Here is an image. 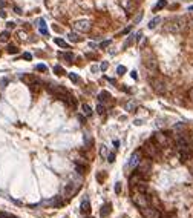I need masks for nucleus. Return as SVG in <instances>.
I'll use <instances>...</instances> for the list:
<instances>
[{"mask_svg": "<svg viewBox=\"0 0 193 218\" xmlns=\"http://www.w3.org/2000/svg\"><path fill=\"white\" fill-rule=\"evenodd\" d=\"M112 206H110V203H104L103 206H101V209H100V217L101 218H107L109 217V214H110V209Z\"/></svg>", "mask_w": 193, "mask_h": 218, "instance_id": "nucleus-16", "label": "nucleus"}, {"mask_svg": "<svg viewBox=\"0 0 193 218\" xmlns=\"http://www.w3.org/2000/svg\"><path fill=\"white\" fill-rule=\"evenodd\" d=\"M6 52H8V54H17V52H19V48L15 46V45H9L8 49H6Z\"/></svg>", "mask_w": 193, "mask_h": 218, "instance_id": "nucleus-34", "label": "nucleus"}, {"mask_svg": "<svg viewBox=\"0 0 193 218\" xmlns=\"http://www.w3.org/2000/svg\"><path fill=\"white\" fill-rule=\"evenodd\" d=\"M132 200L139 209L146 208V206H150V195H146V192H138V190H135V195H132Z\"/></svg>", "mask_w": 193, "mask_h": 218, "instance_id": "nucleus-5", "label": "nucleus"}, {"mask_svg": "<svg viewBox=\"0 0 193 218\" xmlns=\"http://www.w3.org/2000/svg\"><path fill=\"white\" fill-rule=\"evenodd\" d=\"M80 189H81V183H78V181H69L66 186H64V189H63L64 200H69V198L75 197V194H78Z\"/></svg>", "mask_w": 193, "mask_h": 218, "instance_id": "nucleus-2", "label": "nucleus"}, {"mask_svg": "<svg viewBox=\"0 0 193 218\" xmlns=\"http://www.w3.org/2000/svg\"><path fill=\"white\" fill-rule=\"evenodd\" d=\"M20 80L23 81L25 85H29V86H32L35 83V77L34 75H31V74H23V75H20Z\"/></svg>", "mask_w": 193, "mask_h": 218, "instance_id": "nucleus-17", "label": "nucleus"}, {"mask_svg": "<svg viewBox=\"0 0 193 218\" xmlns=\"http://www.w3.org/2000/svg\"><path fill=\"white\" fill-rule=\"evenodd\" d=\"M139 212H141V215L144 218H161V212L158 209L152 208V206H146V208L139 209Z\"/></svg>", "mask_w": 193, "mask_h": 218, "instance_id": "nucleus-10", "label": "nucleus"}, {"mask_svg": "<svg viewBox=\"0 0 193 218\" xmlns=\"http://www.w3.org/2000/svg\"><path fill=\"white\" fill-rule=\"evenodd\" d=\"M109 45H110V40H106V42L101 43V48H106V46H109Z\"/></svg>", "mask_w": 193, "mask_h": 218, "instance_id": "nucleus-51", "label": "nucleus"}, {"mask_svg": "<svg viewBox=\"0 0 193 218\" xmlns=\"http://www.w3.org/2000/svg\"><path fill=\"white\" fill-rule=\"evenodd\" d=\"M12 218H15V217H12Z\"/></svg>", "mask_w": 193, "mask_h": 218, "instance_id": "nucleus-58", "label": "nucleus"}, {"mask_svg": "<svg viewBox=\"0 0 193 218\" xmlns=\"http://www.w3.org/2000/svg\"><path fill=\"white\" fill-rule=\"evenodd\" d=\"M110 97H112V95H110L107 91H101V92H100V95H98V100H100L101 103H103V101L110 100Z\"/></svg>", "mask_w": 193, "mask_h": 218, "instance_id": "nucleus-24", "label": "nucleus"}, {"mask_svg": "<svg viewBox=\"0 0 193 218\" xmlns=\"http://www.w3.org/2000/svg\"><path fill=\"white\" fill-rule=\"evenodd\" d=\"M141 180H144V178H143L141 175H139L138 172H135L133 175H130V178H129V183H130V187L133 189V187H135L139 181H141Z\"/></svg>", "mask_w": 193, "mask_h": 218, "instance_id": "nucleus-18", "label": "nucleus"}, {"mask_svg": "<svg viewBox=\"0 0 193 218\" xmlns=\"http://www.w3.org/2000/svg\"><path fill=\"white\" fill-rule=\"evenodd\" d=\"M46 89L49 91L54 97H57V99H61L63 101H66V100L69 99V95H71L64 88H61V86H57V85H52V83L48 85Z\"/></svg>", "mask_w": 193, "mask_h": 218, "instance_id": "nucleus-4", "label": "nucleus"}, {"mask_svg": "<svg viewBox=\"0 0 193 218\" xmlns=\"http://www.w3.org/2000/svg\"><path fill=\"white\" fill-rule=\"evenodd\" d=\"M159 22H161V17H155V19H152V20L149 22V28H150V29H155Z\"/></svg>", "mask_w": 193, "mask_h": 218, "instance_id": "nucleus-31", "label": "nucleus"}, {"mask_svg": "<svg viewBox=\"0 0 193 218\" xmlns=\"http://www.w3.org/2000/svg\"><path fill=\"white\" fill-rule=\"evenodd\" d=\"M5 5H6L5 3V0H0V8H5Z\"/></svg>", "mask_w": 193, "mask_h": 218, "instance_id": "nucleus-55", "label": "nucleus"}, {"mask_svg": "<svg viewBox=\"0 0 193 218\" xmlns=\"http://www.w3.org/2000/svg\"><path fill=\"white\" fill-rule=\"evenodd\" d=\"M54 72H55L57 75H64V69L57 65V66H54Z\"/></svg>", "mask_w": 193, "mask_h": 218, "instance_id": "nucleus-36", "label": "nucleus"}, {"mask_svg": "<svg viewBox=\"0 0 193 218\" xmlns=\"http://www.w3.org/2000/svg\"><path fill=\"white\" fill-rule=\"evenodd\" d=\"M107 68H109V63H107V62H103V63L100 65V69H101V71H106Z\"/></svg>", "mask_w": 193, "mask_h": 218, "instance_id": "nucleus-44", "label": "nucleus"}, {"mask_svg": "<svg viewBox=\"0 0 193 218\" xmlns=\"http://www.w3.org/2000/svg\"><path fill=\"white\" fill-rule=\"evenodd\" d=\"M88 218H92V217H88Z\"/></svg>", "mask_w": 193, "mask_h": 218, "instance_id": "nucleus-57", "label": "nucleus"}, {"mask_svg": "<svg viewBox=\"0 0 193 218\" xmlns=\"http://www.w3.org/2000/svg\"><path fill=\"white\" fill-rule=\"evenodd\" d=\"M6 85H8V78H2V80H0V88H6Z\"/></svg>", "mask_w": 193, "mask_h": 218, "instance_id": "nucleus-43", "label": "nucleus"}, {"mask_svg": "<svg viewBox=\"0 0 193 218\" xmlns=\"http://www.w3.org/2000/svg\"><path fill=\"white\" fill-rule=\"evenodd\" d=\"M143 63H144V66L149 71H152V72H155V71L158 69V60L155 58V56L152 54L150 49H143Z\"/></svg>", "mask_w": 193, "mask_h": 218, "instance_id": "nucleus-1", "label": "nucleus"}, {"mask_svg": "<svg viewBox=\"0 0 193 218\" xmlns=\"http://www.w3.org/2000/svg\"><path fill=\"white\" fill-rule=\"evenodd\" d=\"M193 155V151L192 148H187V149H181L179 151V160L181 161H189Z\"/></svg>", "mask_w": 193, "mask_h": 218, "instance_id": "nucleus-14", "label": "nucleus"}, {"mask_svg": "<svg viewBox=\"0 0 193 218\" xmlns=\"http://www.w3.org/2000/svg\"><path fill=\"white\" fill-rule=\"evenodd\" d=\"M69 78H71V81H74V83H78V81H80V77H78L77 74H74V72L69 74Z\"/></svg>", "mask_w": 193, "mask_h": 218, "instance_id": "nucleus-39", "label": "nucleus"}, {"mask_svg": "<svg viewBox=\"0 0 193 218\" xmlns=\"http://www.w3.org/2000/svg\"><path fill=\"white\" fill-rule=\"evenodd\" d=\"M184 128H185L184 123H178V124H175V126H173L175 131H181V129H184Z\"/></svg>", "mask_w": 193, "mask_h": 218, "instance_id": "nucleus-42", "label": "nucleus"}, {"mask_svg": "<svg viewBox=\"0 0 193 218\" xmlns=\"http://www.w3.org/2000/svg\"><path fill=\"white\" fill-rule=\"evenodd\" d=\"M107 177V174L104 171H100V172H96V181L98 183H104V180Z\"/></svg>", "mask_w": 193, "mask_h": 218, "instance_id": "nucleus-29", "label": "nucleus"}, {"mask_svg": "<svg viewBox=\"0 0 193 218\" xmlns=\"http://www.w3.org/2000/svg\"><path fill=\"white\" fill-rule=\"evenodd\" d=\"M130 75H132V78H133V80H138V74H136V71H132Z\"/></svg>", "mask_w": 193, "mask_h": 218, "instance_id": "nucleus-50", "label": "nucleus"}, {"mask_svg": "<svg viewBox=\"0 0 193 218\" xmlns=\"http://www.w3.org/2000/svg\"><path fill=\"white\" fill-rule=\"evenodd\" d=\"M176 148H178L179 151H181V149H187V148H190L189 140H187L185 137H178V138H176Z\"/></svg>", "mask_w": 193, "mask_h": 218, "instance_id": "nucleus-15", "label": "nucleus"}, {"mask_svg": "<svg viewBox=\"0 0 193 218\" xmlns=\"http://www.w3.org/2000/svg\"><path fill=\"white\" fill-rule=\"evenodd\" d=\"M165 6H167V2H165V0H159V2L155 5L153 11H159V9H163V8H165Z\"/></svg>", "mask_w": 193, "mask_h": 218, "instance_id": "nucleus-32", "label": "nucleus"}, {"mask_svg": "<svg viewBox=\"0 0 193 218\" xmlns=\"http://www.w3.org/2000/svg\"><path fill=\"white\" fill-rule=\"evenodd\" d=\"M139 161H141V152L139 151H135L133 154L130 155V160H129V167H136L139 165Z\"/></svg>", "mask_w": 193, "mask_h": 218, "instance_id": "nucleus-13", "label": "nucleus"}, {"mask_svg": "<svg viewBox=\"0 0 193 218\" xmlns=\"http://www.w3.org/2000/svg\"><path fill=\"white\" fill-rule=\"evenodd\" d=\"M96 112H98L100 115H103V114L106 112V108H104V105H103V103H100V105H96Z\"/></svg>", "mask_w": 193, "mask_h": 218, "instance_id": "nucleus-35", "label": "nucleus"}, {"mask_svg": "<svg viewBox=\"0 0 193 218\" xmlns=\"http://www.w3.org/2000/svg\"><path fill=\"white\" fill-rule=\"evenodd\" d=\"M83 140H84V146H86L88 149H90V148L94 146V138H92V135H90L89 132H84Z\"/></svg>", "mask_w": 193, "mask_h": 218, "instance_id": "nucleus-20", "label": "nucleus"}, {"mask_svg": "<svg viewBox=\"0 0 193 218\" xmlns=\"http://www.w3.org/2000/svg\"><path fill=\"white\" fill-rule=\"evenodd\" d=\"M81 111L84 114V117H92V114H94L89 105H81Z\"/></svg>", "mask_w": 193, "mask_h": 218, "instance_id": "nucleus-26", "label": "nucleus"}, {"mask_svg": "<svg viewBox=\"0 0 193 218\" xmlns=\"http://www.w3.org/2000/svg\"><path fill=\"white\" fill-rule=\"evenodd\" d=\"M35 69H37V71H46L48 68L45 66V65H41V63H40V65H37V66H35Z\"/></svg>", "mask_w": 193, "mask_h": 218, "instance_id": "nucleus-45", "label": "nucleus"}, {"mask_svg": "<svg viewBox=\"0 0 193 218\" xmlns=\"http://www.w3.org/2000/svg\"><path fill=\"white\" fill-rule=\"evenodd\" d=\"M143 151L146 152V155L149 157V158H156V157L159 155V148H158V144L153 143V141H147V143H144Z\"/></svg>", "mask_w": 193, "mask_h": 218, "instance_id": "nucleus-8", "label": "nucleus"}, {"mask_svg": "<svg viewBox=\"0 0 193 218\" xmlns=\"http://www.w3.org/2000/svg\"><path fill=\"white\" fill-rule=\"evenodd\" d=\"M136 108H138V103L136 101H133V100H130V101H127L126 103V109L129 112H135L136 111Z\"/></svg>", "mask_w": 193, "mask_h": 218, "instance_id": "nucleus-22", "label": "nucleus"}, {"mask_svg": "<svg viewBox=\"0 0 193 218\" xmlns=\"http://www.w3.org/2000/svg\"><path fill=\"white\" fill-rule=\"evenodd\" d=\"M192 140H193V137H192Z\"/></svg>", "mask_w": 193, "mask_h": 218, "instance_id": "nucleus-59", "label": "nucleus"}, {"mask_svg": "<svg viewBox=\"0 0 193 218\" xmlns=\"http://www.w3.org/2000/svg\"><path fill=\"white\" fill-rule=\"evenodd\" d=\"M39 28H40V32H41V34L48 35V29H46V25H45V20H43V19L39 20Z\"/></svg>", "mask_w": 193, "mask_h": 218, "instance_id": "nucleus-30", "label": "nucleus"}, {"mask_svg": "<svg viewBox=\"0 0 193 218\" xmlns=\"http://www.w3.org/2000/svg\"><path fill=\"white\" fill-rule=\"evenodd\" d=\"M124 72H126V66H118V68H116V74H118V75H123Z\"/></svg>", "mask_w": 193, "mask_h": 218, "instance_id": "nucleus-40", "label": "nucleus"}, {"mask_svg": "<svg viewBox=\"0 0 193 218\" xmlns=\"http://www.w3.org/2000/svg\"><path fill=\"white\" fill-rule=\"evenodd\" d=\"M150 85H152L153 91L156 92V94H164L165 91H167V80L164 77H155L150 80Z\"/></svg>", "mask_w": 193, "mask_h": 218, "instance_id": "nucleus-6", "label": "nucleus"}, {"mask_svg": "<svg viewBox=\"0 0 193 218\" xmlns=\"http://www.w3.org/2000/svg\"><path fill=\"white\" fill-rule=\"evenodd\" d=\"M135 42H136V34H130V35H129V39L124 42V45H123V46H124V48H129V46L132 45V43H135Z\"/></svg>", "mask_w": 193, "mask_h": 218, "instance_id": "nucleus-27", "label": "nucleus"}, {"mask_svg": "<svg viewBox=\"0 0 193 218\" xmlns=\"http://www.w3.org/2000/svg\"><path fill=\"white\" fill-rule=\"evenodd\" d=\"M74 28L75 31H80V32H89L92 29V23L89 20H77L74 23Z\"/></svg>", "mask_w": 193, "mask_h": 218, "instance_id": "nucleus-12", "label": "nucleus"}, {"mask_svg": "<svg viewBox=\"0 0 193 218\" xmlns=\"http://www.w3.org/2000/svg\"><path fill=\"white\" fill-rule=\"evenodd\" d=\"M184 19H175V20H172L169 22V25L165 26V31H169V32H173V34H178V32H181L182 29H184Z\"/></svg>", "mask_w": 193, "mask_h": 218, "instance_id": "nucleus-7", "label": "nucleus"}, {"mask_svg": "<svg viewBox=\"0 0 193 218\" xmlns=\"http://www.w3.org/2000/svg\"><path fill=\"white\" fill-rule=\"evenodd\" d=\"M6 26H8V29H14L15 28V23H14V22H8Z\"/></svg>", "mask_w": 193, "mask_h": 218, "instance_id": "nucleus-48", "label": "nucleus"}, {"mask_svg": "<svg viewBox=\"0 0 193 218\" xmlns=\"http://www.w3.org/2000/svg\"><path fill=\"white\" fill-rule=\"evenodd\" d=\"M141 19H143V11H139V12L135 15V19H133V25H138L139 22H141Z\"/></svg>", "mask_w": 193, "mask_h": 218, "instance_id": "nucleus-37", "label": "nucleus"}, {"mask_svg": "<svg viewBox=\"0 0 193 218\" xmlns=\"http://www.w3.org/2000/svg\"><path fill=\"white\" fill-rule=\"evenodd\" d=\"M107 160H109L110 163H114V161H115V154H114V152H112V154H109V157H107Z\"/></svg>", "mask_w": 193, "mask_h": 218, "instance_id": "nucleus-47", "label": "nucleus"}, {"mask_svg": "<svg viewBox=\"0 0 193 218\" xmlns=\"http://www.w3.org/2000/svg\"><path fill=\"white\" fill-rule=\"evenodd\" d=\"M23 58H25V60H31V58H32V56H31L29 52H25V54H23Z\"/></svg>", "mask_w": 193, "mask_h": 218, "instance_id": "nucleus-49", "label": "nucleus"}, {"mask_svg": "<svg viewBox=\"0 0 193 218\" xmlns=\"http://www.w3.org/2000/svg\"><path fill=\"white\" fill-rule=\"evenodd\" d=\"M75 171H77L80 175H83V174L88 172V167H86L84 165H80V163L77 161V163H75Z\"/></svg>", "mask_w": 193, "mask_h": 218, "instance_id": "nucleus-25", "label": "nucleus"}, {"mask_svg": "<svg viewBox=\"0 0 193 218\" xmlns=\"http://www.w3.org/2000/svg\"><path fill=\"white\" fill-rule=\"evenodd\" d=\"M136 167H138L136 172L143 178H149V175L152 174V160L150 158H141V161H139V165Z\"/></svg>", "mask_w": 193, "mask_h": 218, "instance_id": "nucleus-3", "label": "nucleus"}, {"mask_svg": "<svg viewBox=\"0 0 193 218\" xmlns=\"http://www.w3.org/2000/svg\"><path fill=\"white\" fill-rule=\"evenodd\" d=\"M189 99H190V100H192V103H193V88L189 91Z\"/></svg>", "mask_w": 193, "mask_h": 218, "instance_id": "nucleus-52", "label": "nucleus"}, {"mask_svg": "<svg viewBox=\"0 0 193 218\" xmlns=\"http://www.w3.org/2000/svg\"><path fill=\"white\" fill-rule=\"evenodd\" d=\"M135 124H136V126H141V124H143V120H135Z\"/></svg>", "mask_w": 193, "mask_h": 218, "instance_id": "nucleus-53", "label": "nucleus"}, {"mask_svg": "<svg viewBox=\"0 0 193 218\" xmlns=\"http://www.w3.org/2000/svg\"><path fill=\"white\" fill-rule=\"evenodd\" d=\"M58 58L64 60V62H72V60H74V54L72 52H58Z\"/></svg>", "mask_w": 193, "mask_h": 218, "instance_id": "nucleus-21", "label": "nucleus"}, {"mask_svg": "<svg viewBox=\"0 0 193 218\" xmlns=\"http://www.w3.org/2000/svg\"><path fill=\"white\" fill-rule=\"evenodd\" d=\"M64 203H66V200H64L61 195H57V197H54L51 200L41 201V206H48V208H61Z\"/></svg>", "mask_w": 193, "mask_h": 218, "instance_id": "nucleus-9", "label": "nucleus"}, {"mask_svg": "<svg viewBox=\"0 0 193 218\" xmlns=\"http://www.w3.org/2000/svg\"><path fill=\"white\" fill-rule=\"evenodd\" d=\"M98 154L101 158H106L107 160V157H109V151H107V148L104 144H100V149H98Z\"/></svg>", "mask_w": 193, "mask_h": 218, "instance_id": "nucleus-23", "label": "nucleus"}, {"mask_svg": "<svg viewBox=\"0 0 193 218\" xmlns=\"http://www.w3.org/2000/svg\"><path fill=\"white\" fill-rule=\"evenodd\" d=\"M152 141H155V144L161 146V148H165V146H169V137L167 134H163V132H156L152 137Z\"/></svg>", "mask_w": 193, "mask_h": 218, "instance_id": "nucleus-11", "label": "nucleus"}, {"mask_svg": "<svg viewBox=\"0 0 193 218\" xmlns=\"http://www.w3.org/2000/svg\"><path fill=\"white\" fill-rule=\"evenodd\" d=\"M0 218H12V215L6 214V212H0Z\"/></svg>", "mask_w": 193, "mask_h": 218, "instance_id": "nucleus-46", "label": "nucleus"}, {"mask_svg": "<svg viewBox=\"0 0 193 218\" xmlns=\"http://www.w3.org/2000/svg\"><path fill=\"white\" fill-rule=\"evenodd\" d=\"M80 210H81V214H84V215H89L90 214V203H89L88 198H84L81 201V208H80Z\"/></svg>", "mask_w": 193, "mask_h": 218, "instance_id": "nucleus-19", "label": "nucleus"}, {"mask_svg": "<svg viewBox=\"0 0 193 218\" xmlns=\"http://www.w3.org/2000/svg\"><path fill=\"white\" fill-rule=\"evenodd\" d=\"M121 183L118 181V183H115V194H121Z\"/></svg>", "mask_w": 193, "mask_h": 218, "instance_id": "nucleus-41", "label": "nucleus"}, {"mask_svg": "<svg viewBox=\"0 0 193 218\" xmlns=\"http://www.w3.org/2000/svg\"><path fill=\"white\" fill-rule=\"evenodd\" d=\"M68 37H69V40H71V42H74V43H78V42H81V39H80V37H78L77 34H75V32H71V34H69Z\"/></svg>", "mask_w": 193, "mask_h": 218, "instance_id": "nucleus-33", "label": "nucleus"}, {"mask_svg": "<svg viewBox=\"0 0 193 218\" xmlns=\"http://www.w3.org/2000/svg\"><path fill=\"white\" fill-rule=\"evenodd\" d=\"M0 17L5 19V17H6V12H5V11H0Z\"/></svg>", "mask_w": 193, "mask_h": 218, "instance_id": "nucleus-54", "label": "nucleus"}, {"mask_svg": "<svg viewBox=\"0 0 193 218\" xmlns=\"http://www.w3.org/2000/svg\"><path fill=\"white\" fill-rule=\"evenodd\" d=\"M9 37H11L9 31H3V32H0V43H6V42L9 40Z\"/></svg>", "mask_w": 193, "mask_h": 218, "instance_id": "nucleus-28", "label": "nucleus"}, {"mask_svg": "<svg viewBox=\"0 0 193 218\" xmlns=\"http://www.w3.org/2000/svg\"><path fill=\"white\" fill-rule=\"evenodd\" d=\"M55 43H57L58 46H61V48H69V45L63 39H55Z\"/></svg>", "mask_w": 193, "mask_h": 218, "instance_id": "nucleus-38", "label": "nucleus"}, {"mask_svg": "<svg viewBox=\"0 0 193 218\" xmlns=\"http://www.w3.org/2000/svg\"><path fill=\"white\" fill-rule=\"evenodd\" d=\"M192 19H193V11H192Z\"/></svg>", "mask_w": 193, "mask_h": 218, "instance_id": "nucleus-56", "label": "nucleus"}]
</instances>
